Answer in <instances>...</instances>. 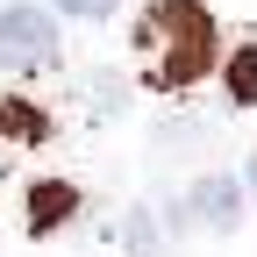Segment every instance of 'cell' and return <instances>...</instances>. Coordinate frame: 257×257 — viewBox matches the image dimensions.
<instances>
[{"label":"cell","mask_w":257,"mask_h":257,"mask_svg":"<svg viewBox=\"0 0 257 257\" xmlns=\"http://www.w3.org/2000/svg\"><path fill=\"white\" fill-rule=\"evenodd\" d=\"M136 57L157 93H186L214 72V15L200 0H150L136 15Z\"/></svg>","instance_id":"cell-1"},{"label":"cell","mask_w":257,"mask_h":257,"mask_svg":"<svg viewBox=\"0 0 257 257\" xmlns=\"http://www.w3.org/2000/svg\"><path fill=\"white\" fill-rule=\"evenodd\" d=\"M57 64V22L29 0L0 8V72H50Z\"/></svg>","instance_id":"cell-2"},{"label":"cell","mask_w":257,"mask_h":257,"mask_svg":"<svg viewBox=\"0 0 257 257\" xmlns=\"http://www.w3.org/2000/svg\"><path fill=\"white\" fill-rule=\"evenodd\" d=\"M193 221H207L214 236H229L236 221H243V186L236 179H221V172H207V179H193Z\"/></svg>","instance_id":"cell-3"},{"label":"cell","mask_w":257,"mask_h":257,"mask_svg":"<svg viewBox=\"0 0 257 257\" xmlns=\"http://www.w3.org/2000/svg\"><path fill=\"white\" fill-rule=\"evenodd\" d=\"M72 214H79V186H64V179H43L36 193H29V229H36V236L64 229Z\"/></svg>","instance_id":"cell-4"},{"label":"cell","mask_w":257,"mask_h":257,"mask_svg":"<svg viewBox=\"0 0 257 257\" xmlns=\"http://www.w3.org/2000/svg\"><path fill=\"white\" fill-rule=\"evenodd\" d=\"M0 136H15V143H43L50 121L29 107V100H0Z\"/></svg>","instance_id":"cell-5"},{"label":"cell","mask_w":257,"mask_h":257,"mask_svg":"<svg viewBox=\"0 0 257 257\" xmlns=\"http://www.w3.org/2000/svg\"><path fill=\"white\" fill-rule=\"evenodd\" d=\"M121 243H128V257H157V250H165V236H157V214H150V207H128Z\"/></svg>","instance_id":"cell-6"},{"label":"cell","mask_w":257,"mask_h":257,"mask_svg":"<svg viewBox=\"0 0 257 257\" xmlns=\"http://www.w3.org/2000/svg\"><path fill=\"white\" fill-rule=\"evenodd\" d=\"M229 100L236 107H257V43H243L229 57Z\"/></svg>","instance_id":"cell-7"},{"label":"cell","mask_w":257,"mask_h":257,"mask_svg":"<svg viewBox=\"0 0 257 257\" xmlns=\"http://www.w3.org/2000/svg\"><path fill=\"white\" fill-rule=\"evenodd\" d=\"M86 107H93V114H121V86H114L107 72H93V79H86Z\"/></svg>","instance_id":"cell-8"},{"label":"cell","mask_w":257,"mask_h":257,"mask_svg":"<svg viewBox=\"0 0 257 257\" xmlns=\"http://www.w3.org/2000/svg\"><path fill=\"white\" fill-rule=\"evenodd\" d=\"M57 8H64V15H79V22H107L121 0H57Z\"/></svg>","instance_id":"cell-9"},{"label":"cell","mask_w":257,"mask_h":257,"mask_svg":"<svg viewBox=\"0 0 257 257\" xmlns=\"http://www.w3.org/2000/svg\"><path fill=\"white\" fill-rule=\"evenodd\" d=\"M250 193H257V157H250Z\"/></svg>","instance_id":"cell-10"}]
</instances>
